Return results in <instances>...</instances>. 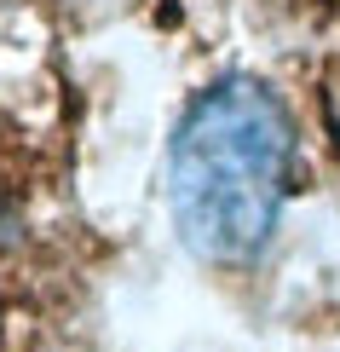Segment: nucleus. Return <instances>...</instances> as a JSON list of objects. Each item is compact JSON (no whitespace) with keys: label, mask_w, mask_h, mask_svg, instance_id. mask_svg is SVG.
I'll use <instances>...</instances> for the list:
<instances>
[{"label":"nucleus","mask_w":340,"mask_h":352,"mask_svg":"<svg viewBox=\"0 0 340 352\" xmlns=\"http://www.w3.org/2000/svg\"><path fill=\"white\" fill-rule=\"evenodd\" d=\"M294 127L271 87L231 76L185 110L168 156V202L179 237L214 266L260 254L288 197Z\"/></svg>","instance_id":"obj_1"}]
</instances>
